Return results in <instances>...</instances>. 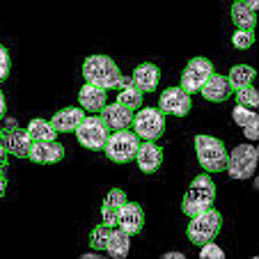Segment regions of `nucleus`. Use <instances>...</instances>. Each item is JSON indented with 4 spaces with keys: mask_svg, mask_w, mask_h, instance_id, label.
<instances>
[{
    "mask_svg": "<svg viewBox=\"0 0 259 259\" xmlns=\"http://www.w3.org/2000/svg\"><path fill=\"white\" fill-rule=\"evenodd\" d=\"M83 76L90 85H97V88L103 90H122L126 85H131V78L122 76L115 60L108 58V55H90L83 62Z\"/></svg>",
    "mask_w": 259,
    "mask_h": 259,
    "instance_id": "f257e3e1",
    "label": "nucleus"
},
{
    "mask_svg": "<svg viewBox=\"0 0 259 259\" xmlns=\"http://www.w3.org/2000/svg\"><path fill=\"white\" fill-rule=\"evenodd\" d=\"M215 200V184L211 181L209 172H202L193 179V184L188 186L186 195H184V202H181V211L193 218V215L206 211Z\"/></svg>",
    "mask_w": 259,
    "mask_h": 259,
    "instance_id": "f03ea898",
    "label": "nucleus"
},
{
    "mask_svg": "<svg viewBox=\"0 0 259 259\" xmlns=\"http://www.w3.org/2000/svg\"><path fill=\"white\" fill-rule=\"evenodd\" d=\"M195 152L197 161L204 172H223L227 165V149L223 140L213 136H195Z\"/></svg>",
    "mask_w": 259,
    "mask_h": 259,
    "instance_id": "7ed1b4c3",
    "label": "nucleus"
},
{
    "mask_svg": "<svg viewBox=\"0 0 259 259\" xmlns=\"http://www.w3.org/2000/svg\"><path fill=\"white\" fill-rule=\"evenodd\" d=\"M138 147H140V138L133 131L124 128V131H115L108 136L106 145H103V152L113 163H128L136 158Z\"/></svg>",
    "mask_w": 259,
    "mask_h": 259,
    "instance_id": "20e7f679",
    "label": "nucleus"
},
{
    "mask_svg": "<svg viewBox=\"0 0 259 259\" xmlns=\"http://www.w3.org/2000/svg\"><path fill=\"white\" fill-rule=\"evenodd\" d=\"M0 145H3V149H5L10 156L28 158L32 138H30L28 128H21L14 117H7L5 115V126L0 128Z\"/></svg>",
    "mask_w": 259,
    "mask_h": 259,
    "instance_id": "39448f33",
    "label": "nucleus"
},
{
    "mask_svg": "<svg viewBox=\"0 0 259 259\" xmlns=\"http://www.w3.org/2000/svg\"><path fill=\"white\" fill-rule=\"evenodd\" d=\"M220 220H223L220 213L215 209H211V206L206 211H202V213L193 215V220L188 223V241L195 245L213 241L220 232V225H223Z\"/></svg>",
    "mask_w": 259,
    "mask_h": 259,
    "instance_id": "423d86ee",
    "label": "nucleus"
},
{
    "mask_svg": "<svg viewBox=\"0 0 259 259\" xmlns=\"http://www.w3.org/2000/svg\"><path fill=\"white\" fill-rule=\"evenodd\" d=\"M108 136H110V128L103 124V119L99 117V115H88V117H83V122L76 128L78 142L85 149H92V152H101Z\"/></svg>",
    "mask_w": 259,
    "mask_h": 259,
    "instance_id": "0eeeda50",
    "label": "nucleus"
},
{
    "mask_svg": "<svg viewBox=\"0 0 259 259\" xmlns=\"http://www.w3.org/2000/svg\"><path fill=\"white\" fill-rule=\"evenodd\" d=\"M165 131V117L158 108H142L133 115V133L142 140H158Z\"/></svg>",
    "mask_w": 259,
    "mask_h": 259,
    "instance_id": "6e6552de",
    "label": "nucleus"
},
{
    "mask_svg": "<svg viewBox=\"0 0 259 259\" xmlns=\"http://www.w3.org/2000/svg\"><path fill=\"white\" fill-rule=\"evenodd\" d=\"M257 167V149L252 145H239L232 154H227V175L232 179H250Z\"/></svg>",
    "mask_w": 259,
    "mask_h": 259,
    "instance_id": "1a4fd4ad",
    "label": "nucleus"
},
{
    "mask_svg": "<svg viewBox=\"0 0 259 259\" xmlns=\"http://www.w3.org/2000/svg\"><path fill=\"white\" fill-rule=\"evenodd\" d=\"M211 73H213V64L209 62L206 58H193L191 62L186 64L184 73H181V90H186L188 94L193 92H200L202 85L206 83Z\"/></svg>",
    "mask_w": 259,
    "mask_h": 259,
    "instance_id": "9d476101",
    "label": "nucleus"
},
{
    "mask_svg": "<svg viewBox=\"0 0 259 259\" xmlns=\"http://www.w3.org/2000/svg\"><path fill=\"white\" fill-rule=\"evenodd\" d=\"M193 101L191 94L181 88H167L158 99V110L163 115H175V117H186L191 113Z\"/></svg>",
    "mask_w": 259,
    "mask_h": 259,
    "instance_id": "9b49d317",
    "label": "nucleus"
},
{
    "mask_svg": "<svg viewBox=\"0 0 259 259\" xmlns=\"http://www.w3.org/2000/svg\"><path fill=\"white\" fill-rule=\"evenodd\" d=\"M28 158L39 165H51V163H60L64 158V147L55 140H32L30 145Z\"/></svg>",
    "mask_w": 259,
    "mask_h": 259,
    "instance_id": "f8f14e48",
    "label": "nucleus"
},
{
    "mask_svg": "<svg viewBox=\"0 0 259 259\" xmlns=\"http://www.w3.org/2000/svg\"><path fill=\"white\" fill-rule=\"evenodd\" d=\"M99 117L103 119V124H106L110 131H124V128H131L133 124V110H128V108L119 106L117 101L110 103V106H103L101 110H99Z\"/></svg>",
    "mask_w": 259,
    "mask_h": 259,
    "instance_id": "ddd939ff",
    "label": "nucleus"
},
{
    "mask_svg": "<svg viewBox=\"0 0 259 259\" xmlns=\"http://www.w3.org/2000/svg\"><path fill=\"white\" fill-rule=\"evenodd\" d=\"M145 225V211H142L140 204L136 202H124L122 209H119V215H117V227H122L126 234H138Z\"/></svg>",
    "mask_w": 259,
    "mask_h": 259,
    "instance_id": "4468645a",
    "label": "nucleus"
},
{
    "mask_svg": "<svg viewBox=\"0 0 259 259\" xmlns=\"http://www.w3.org/2000/svg\"><path fill=\"white\" fill-rule=\"evenodd\" d=\"M200 92H202V97L211 103H225L227 99L232 97L234 90H232L230 83H227V76H220V73L213 71L209 78H206V83L202 85Z\"/></svg>",
    "mask_w": 259,
    "mask_h": 259,
    "instance_id": "2eb2a0df",
    "label": "nucleus"
},
{
    "mask_svg": "<svg viewBox=\"0 0 259 259\" xmlns=\"http://www.w3.org/2000/svg\"><path fill=\"white\" fill-rule=\"evenodd\" d=\"M136 161H138V167H140L145 175H154V172L161 167V163H163L161 147L154 145L152 140H145L140 147H138Z\"/></svg>",
    "mask_w": 259,
    "mask_h": 259,
    "instance_id": "dca6fc26",
    "label": "nucleus"
},
{
    "mask_svg": "<svg viewBox=\"0 0 259 259\" xmlns=\"http://www.w3.org/2000/svg\"><path fill=\"white\" fill-rule=\"evenodd\" d=\"M158 78H161V71H158L156 64L145 62V64H138L136 67V71H133V76H131V83H133V88H138L142 94H147V92H154V90H156Z\"/></svg>",
    "mask_w": 259,
    "mask_h": 259,
    "instance_id": "f3484780",
    "label": "nucleus"
},
{
    "mask_svg": "<svg viewBox=\"0 0 259 259\" xmlns=\"http://www.w3.org/2000/svg\"><path fill=\"white\" fill-rule=\"evenodd\" d=\"M83 108H62V110H58V113L53 115V119H51V124H53V128L58 133H73L76 128H78V124L83 122Z\"/></svg>",
    "mask_w": 259,
    "mask_h": 259,
    "instance_id": "a211bd4d",
    "label": "nucleus"
},
{
    "mask_svg": "<svg viewBox=\"0 0 259 259\" xmlns=\"http://www.w3.org/2000/svg\"><path fill=\"white\" fill-rule=\"evenodd\" d=\"M124 202H126V193H124L122 188H113V191L108 193L106 200H103V206H101L103 225H108V227L117 225V215H119V209H122Z\"/></svg>",
    "mask_w": 259,
    "mask_h": 259,
    "instance_id": "6ab92c4d",
    "label": "nucleus"
},
{
    "mask_svg": "<svg viewBox=\"0 0 259 259\" xmlns=\"http://www.w3.org/2000/svg\"><path fill=\"white\" fill-rule=\"evenodd\" d=\"M232 119L243 128L248 140H257L259 138V117L252 108H245V106H239V103H236V108L232 110Z\"/></svg>",
    "mask_w": 259,
    "mask_h": 259,
    "instance_id": "aec40b11",
    "label": "nucleus"
},
{
    "mask_svg": "<svg viewBox=\"0 0 259 259\" xmlns=\"http://www.w3.org/2000/svg\"><path fill=\"white\" fill-rule=\"evenodd\" d=\"M106 92H108V90L85 83L83 88H80V94H78L80 108H83V110H88V113H99V110L106 106V97H108Z\"/></svg>",
    "mask_w": 259,
    "mask_h": 259,
    "instance_id": "412c9836",
    "label": "nucleus"
},
{
    "mask_svg": "<svg viewBox=\"0 0 259 259\" xmlns=\"http://www.w3.org/2000/svg\"><path fill=\"white\" fill-rule=\"evenodd\" d=\"M106 250L110 257L124 259L128 254V250H131V234H126L122 227H119V230L110 227V234H108V241H106Z\"/></svg>",
    "mask_w": 259,
    "mask_h": 259,
    "instance_id": "4be33fe9",
    "label": "nucleus"
},
{
    "mask_svg": "<svg viewBox=\"0 0 259 259\" xmlns=\"http://www.w3.org/2000/svg\"><path fill=\"white\" fill-rule=\"evenodd\" d=\"M232 21L239 30H254V23H257V14L245 5L243 0H236L232 5Z\"/></svg>",
    "mask_w": 259,
    "mask_h": 259,
    "instance_id": "5701e85b",
    "label": "nucleus"
},
{
    "mask_svg": "<svg viewBox=\"0 0 259 259\" xmlns=\"http://www.w3.org/2000/svg\"><path fill=\"white\" fill-rule=\"evenodd\" d=\"M254 76H257V71H254L252 67H248V64H236V67H232L230 73H227V83H230L232 90H239V88H245V85H252Z\"/></svg>",
    "mask_w": 259,
    "mask_h": 259,
    "instance_id": "b1692460",
    "label": "nucleus"
},
{
    "mask_svg": "<svg viewBox=\"0 0 259 259\" xmlns=\"http://www.w3.org/2000/svg\"><path fill=\"white\" fill-rule=\"evenodd\" d=\"M117 103L136 113V110H140V108H142V92H140L138 88H133V83H131V85H126V88L119 90V94H117Z\"/></svg>",
    "mask_w": 259,
    "mask_h": 259,
    "instance_id": "393cba45",
    "label": "nucleus"
},
{
    "mask_svg": "<svg viewBox=\"0 0 259 259\" xmlns=\"http://www.w3.org/2000/svg\"><path fill=\"white\" fill-rule=\"evenodd\" d=\"M28 133L32 140H55V136H58L53 124L46 122V119H32L28 124Z\"/></svg>",
    "mask_w": 259,
    "mask_h": 259,
    "instance_id": "a878e982",
    "label": "nucleus"
},
{
    "mask_svg": "<svg viewBox=\"0 0 259 259\" xmlns=\"http://www.w3.org/2000/svg\"><path fill=\"white\" fill-rule=\"evenodd\" d=\"M234 97H236V103H239V106L252 108V110L259 106V92L252 88V85H245V88L234 90Z\"/></svg>",
    "mask_w": 259,
    "mask_h": 259,
    "instance_id": "bb28decb",
    "label": "nucleus"
},
{
    "mask_svg": "<svg viewBox=\"0 0 259 259\" xmlns=\"http://www.w3.org/2000/svg\"><path fill=\"white\" fill-rule=\"evenodd\" d=\"M108 234H110V227L108 225H97L92 232H90V248L92 250H106V241Z\"/></svg>",
    "mask_w": 259,
    "mask_h": 259,
    "instance_id": "cd10ccee",
    "label": "nucleus"
},
{
    "mask_svg": "<svg viewBox=\"0 0 259 259\" xmlns=\"http://www.w3.org/2000/svg\"><path fill=\"white\" fill-rule=\"evenodd\" d=\"M254 44V32L252 30H236L234 37H232V46L239 51H245Z\"/></svg>",
    "mask_w": 259,
    "mask_h": 259,
    "instance_id": "c85d7f7f",
    "label": "nucleus"
},
{
    "mask_svg": "<svg viewBox=\"0 0 259 259\" xmlns=\"http://www.w3.org/2000/svg\"><path fill=\"white\" fill-rule=\"evenodd\" d=\"M200 257L202 259H223V248L213 243V241H206V243L200 245Z\"/></svg>",
    "mask_w": 259,
    "mask_h": 259,
    "instance_id": "c756f323",
    "label": "nucleus"
},
{
    "mask_svg": "<svg viewBox=\"0 0 259 259\" xmlns=\"http://www.w3.org/2000/svg\"><path fill=\"white\" fill-rule=\"evenodd\" d=\"M10 53H7L5 46H0V83H5L7 76H10Z\"/></svg>",
    "mask_w": 259,
    "mask_h": 259,
    "instance_id": "7c9ffc66",
    "label": "nucleus"
},
{
    "mask_svg": "<svg viewBox=\"0 0 259 259\" xmlns=\"http://www.w3.org/2000/svg\"><path fill=\"white\" fill-rule=\"evenodd\" d=\"M7 167H10V154L3 149V145H0V175H5Z\"/></svg>",
    "mask_w": 259,
    "mask_h": 259,
    "instance_id": "2f4dec72",
    "label": "nucleus"
},
{
    "mask_svg": "<svg viewBox=\"0 0 259 259\" xmlns=\"http://www.w3.org/2000/svg\"><path fill=\"white\" fill-rule=\"evenodd\" d=\"M7 115V101H5V94H3V90H0V122L5 119Z\"/></svg>",
    "mask_w": 259,
    "mask_h": 259,
    "instance_id": "473e14b6",
    "label": "nucleus"
},
{
    "mask_svg": "<svg viewBox=\"0 0 259 259\" xmlns=\"http://www.w3.org/2000/svg\"><path fill=\"white\" fill-rule=\"evenodd\" d=\"M5 191H7V177L0 175V197L5 195Z\"/></svg>",
    "mask_w": 259,
    "mask_h": 259,
    "instance_id": "72a5a7b5",
    "label": "nucleus"
},
{
    "mask_svg": "<svg viewBox=\"0 0 259 259\" xmlns=\"http://www.w3.org/2000/svg\"><path fill=\"white\" fill-rule=\"evenodd\" d=\"M245 5H248L252 12H257L259 10V0H245Z\"/></svg>",
    "mask_w": 259,
    "mask_h": 259,
    "instance_id": "f704fd0d",
    "label": "nucleus"
},
{
    "mask_svg": "<svg viewBox=\"0 0 259 259\" xmlns=\"http://www.w3.org/2000/svg\"><path fill=\"white\" fill-rule=\"evenodd\" d=\"M172 257H175V259H184V254H181V252H165V259H172Z\"/></svg>",
    "mask_w": 259,
    "mask_h": 259,
    "instance_id": "c9c22d12",
    "label": "nucleus"
},
{
    "mask_svg": "<svg viewBox=\"0 0 259 259\" xmlns=\"http://www.w3.org/2000/svg\"><path fill=\"white\" fill-rule=\"evenodd\" d=\"M232 3H236V0H232Z\"/></svg>",
    "mask_w": 259,
    "mask_h": 259,
    "instance_id": "e433bc0d",
    "label": "nucleus"
}]
</instances>
